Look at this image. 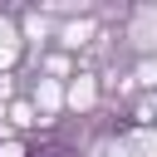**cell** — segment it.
Masks as SVG:
<instances>
[{
    "mask_svg": "<svg viewBox=\"0 0 157 157\" xmlns=\"http://www.w3.org/2000/svg\"><path fill=\"white\" fill-rule=\"evenodd\" d=\"M25 157H74V147H69L64 132H44V137H34L25 147Z\"/></svg>",
    "mask_w": 157,
    "mask_h": 157,
    "instance_id": "cell-1",
    "label": "cell"
}]
</instances>
